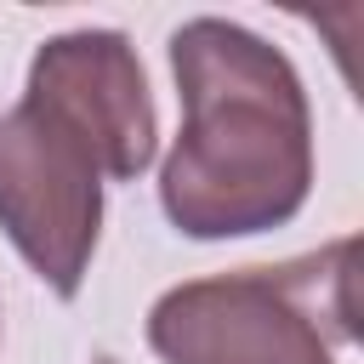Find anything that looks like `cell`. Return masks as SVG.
I'll return each mask as SVG.
<instances>
[{"label":"cell","instance_id":"1","mask_svg":"<svg viewBox=\"0 0 364 364\" xmlns=\"http://www.w3.org/2000/svg\"><path fill=\"white\" fill-rule=\"evenodd\" d=\"M182 131L159 165V205L188 239H245L296 222L313 193V108L279 46L228 17L171 34Z\"/></svg>","mask_w":364,"mask_h":364},{"label":"cell","instance_id":"4","mask_svg":"<svg viewBox=\"0 0 364 364\" xmlns=\"http://www.w3.org/2000/svg\"><path fill=\"white\" fill-rule=\"evenodd\" d=\"M34 97L57 102L68 119H80L97 148L108 154V176L131 182L159 154V114L142 80V63L119 28H74L34 51L28 85Z\"/></svg>","mask_w":364,"mask_h":364},{"label":"cell","instance_id":"3","mask_svg":"<svg viewBox=\"0 0 364 364\" xmlns=\"http://www.w3.org/2000/svg\"><path fill=\"white\" fill-rule=\"evenodd\" d=\"M102 176L108 154L57 102L23 91V102L0 114V233L63 301L80 296L91 273Z\"/></svg>","mask_w":364,"mask_h":364},{"label":"cell","instance_id":"2","mask_svg":"<svg viewBox=\"0 0 364 364\" xmlns=\"http://www.w3.org/2000/svg\"><path fill=\"white\" fill-rule=\"evenodd\" d=\"M353 239L284 267H239L165 290L148 307V347L165 364H341Z\"/></svg>","mask_w":364,"mask_h":364},{"label":"cell","instance_id":"5","mask_svg":"<svg viewBox=\"0 0 364 364\" xmlns=\"http://www.w3.org/2000/svg\"><path fill=\"white\" fill-rule=\"evenodd\" d=\"M91 364H119V358H91Z\"/></svg>","mask_w":364,"mask_h":364}]
</instances>
